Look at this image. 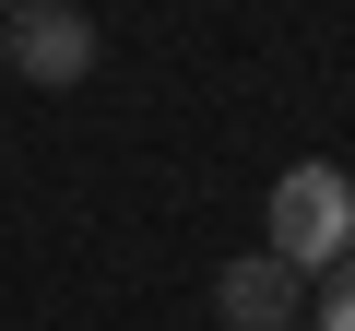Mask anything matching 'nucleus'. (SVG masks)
Wrapping results in <instances>:
<instances>
[{"label":"nucleus","instance_id":"obj_1","mask_svg":"<svg viewBox=\"0 0 355 331\" xmlns=\"http://www.w3.org/2000/svg\"><path fill=\"white\" fill-rule=\"evenodd\" d=\"M261 237H272V260H296V272L355 260V178H343L331 154L284 166V178H272V213H261Z\"/></svg>","mask_w":355,"mask_h":331},{"label":"nucleus","instance_id":"obj_2","mask_svg":"<svg viewBox=\"0 0 355 331\" xmlns=\"http://www.w3.org/2000/svg\"><path fill=\"white\" fill-rule=\"evenodd\" d=\"M0 71H24V83H83L95 71V24H83V0H24L12 24H0Z\"/></svg>","mask_w":355,"mask_h":331},{"label":"nucleus","instance_id":"obj_3","mask_svg":"<svg viewBox=\"0 0 355 331\" xmlns=\"http://www.w3.org/2000/svg\"><path fill=\"white\" fill-rule=\"evenodd\" d=\"M296 296H308V272L272 260V249H249V260L214 272V319L225 331H296Z\"/></svg>","mask_w":355,"mask_h":331},{"label":"nucleus","instance_id":"obj_4","mask_svg":"<svg viewBox=\"0 0 355 331\" xmlns=\"http://www.w3.org/2000/svg\"><path fill=\"white\" fill-rule=\"evenodd\" d=\"M320 331H355V260L320 272Z\"/></svg>","mask_w":355,"mask_h":331}]
</instances>
